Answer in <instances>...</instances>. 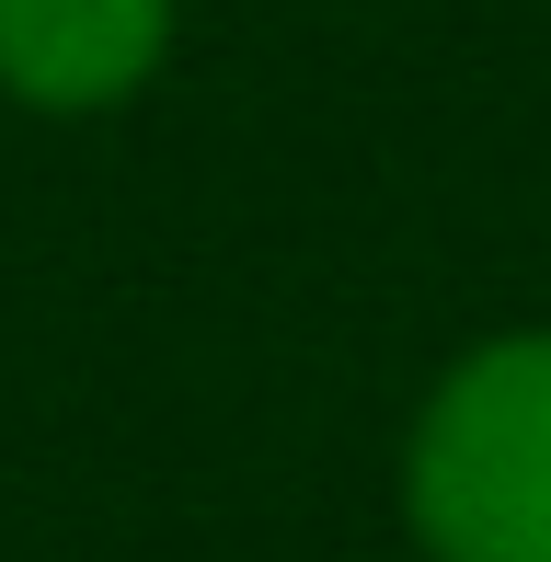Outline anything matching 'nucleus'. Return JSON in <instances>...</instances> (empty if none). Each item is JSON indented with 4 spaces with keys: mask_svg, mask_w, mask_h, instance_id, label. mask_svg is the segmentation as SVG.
Wrapping results in <instances>:
<instances>
[{
    "mask_svg": "<svg viewBox=\"0 0 551 562\" xmlns=\"http://www.w3.org/2000/svg\"><path fill=\"white\" fill-rule=\"evenodd\" d=\"M403 517L425 562H551V334H506L425 391Z\"/></svg>",
    "mask_w": 551,
    "mask_h": 562,
    "instance_id": "f257e3e1",
    "label": "nucleus"
},
{
    "mask_svg": "<svg viewBox=\"0 0 551 562\" xmlns=\"http://www.w3.org/2000/svg\"><path fill=\"white\" fill-rule=\"evenodd\" d=\"M172 0H0V92L35 115H104L161 69Z\"/></svg>",
    "mask_w": 551,
    "mask_h": 562,
    "instance_id": "f03ea898",
    "label": "nucleus"
}]
</instances>
